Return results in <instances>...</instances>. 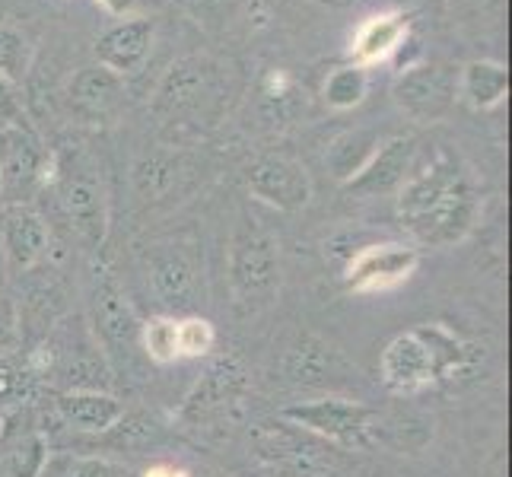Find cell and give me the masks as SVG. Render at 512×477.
I'll return each instance as SVG.
<instances>
[{"instance_id":"cell-34","label":"cell","mask_w":512,"mask_h":477,"mask_svg":"<svg viewBox=\"0 0 512 477\" xmlns=\"http://www.w3.org/2000/svg\"><path fill=\"white\" fill-rule=\"evenodd\" d=\"M0 121H7L10 128H23V109L4 77H0Z\"/></svg>"},{"instance_id":"cell-5","label":"cell","mask_w":512,"mask_h":477,"mask_svg":"<svg viewBox=\"0 0 512 477\" xmlns=\"http://www.w3.org/2000/svg\"><path fill=\"white\" fill-rule=\"evenodd\" d=\"M140 325L134 303L109 264H96L90 277V331L115 366H131L140 357Z\"/></svg>"},{"instance_id":"cell-3","label":"cell","mask_w":512,"mask_h":477,"mask_svg":"<svg viewBox=\"0 0 512 477\" xmlns=\"http://www.w3.org/2000/svg\"><path fill=\"white\" fill-rule=\"evenodd\" d=\"M249 369L236 353H223L210 363L194 388L185 395L179 408V423L194 433L226 430L242 417L245 398H249Z\"/></svg>"},{"instance_id":"cell-17","label":"cell","mask_w":512,"mask_h":477,"mask_svg":"<svg viewBox=\"0 0 512 477\" xmlns=\"http://www.w3.org/2000/svg\"><path fill=\"white\" fill-rule=\"evenodd\" d=\"M214 77H217V70L204 58L175 61L166 70V77L160 80L153 109L166 118H182V115L198 112L207 102V96L214 93Z\"/></svg>"},{"instance_id":"cell-22","label":"cell","mask_w":512,"mask_h":477,"mask_svg":"<svg viewBox=\"0 0 512 477\" xmlns=\"http://www.w3.org/2000/svg\"><path fill=\"white\" fill-rule=\"evenodd\" d=\"M417 331L430 347V357H433L439 382H446V379H452L458 373H468V369L478 363V347H474L471 341H465L462 334L452 331L449 325L427 322V325H417Z\"/></svg>"},{"instance_id":"cell-28","label":"cell","mask_w":512,"mask_h":477,"mask_svg":"<svg viewBox=\"0 0 512 477\" xmlns=\"http://www.w3.org/2000/svg\"><path fill=\"white\" fill-rule=\"evenodd\" d=\"M42 477H134L121 462L102 455H48Z\"/></svg>"},{"instance_id":"cell-20","label":"cell","mask_w":512,"mask_h":477,"mask_svg":"<svg viewBox=\"0 0 512 477\" xmlns=\"http://www.w3.org/2000/svg\"><path fill=\"white\" fill-rule=\"evenodd\" d=\"M153 35H156V23L144 20V16H140V20H125L112 29H105L96 42L99 67L112 70V74H118V77L134 74V70L150 55Z\"/></svg>"},{"instance_id":"cell-33","label":"cell","mask_w":512,"mask_h":477,"mask_svg":"<svg viewBox=\"0 0 512 477\" xmlns=\"http://www.w3.org/2000/svg\"><path fill=\"white\" fill-rule=\"evenodd\" d=\"M20 341H23V334H20V306H16L7 293H0V357H7V353Z\"/></svg>"},{"instance_id":"cell-24","label":"cell","mask_w":512,"mask_h":477,"mask_svg":"<svg viewBox=\"0 0 512 477\" xmlns=\"http://www.w3.org/2000/svg\"><path fill=\"white\" fill-rule=\"evenodd\" d=\"M379 144H382V134L373 128H353V131L338 134L328 144V153H325L328 172L341 185H347L350 179H357V175L363 172V166L373 159Z\"/></svg>"},{"instance_id":"cell-27","label":"cell","mask_w":512,"mask_h":477,"mask_svg":"<svg viewBox=\"0 0 512 477\" xmlns=\"http://www.w3.org/2000/svg\"><path fill=\"white\" fill-rule=\"evenodd\" d=\"M140 353L156 366L179 363V341H175V315H150L140 325Z\"/></svg>"},{"instance_id":"cell-8","label":"cell","mask_w":512,"mask_h":477,"mask_svg":"<svg viewBox=\"0 0 512 477\" xmlns=\"http://www.w3.org/2000/svg\"><path fill=\"white\" fill-rule=\"evenodd\" d=\"M420 268V252L408 242H376L353 252L344 268V290L353 296H379L408 284Z\"/></svg>"},{"instance_id":"cell-10","label":"cell","mask_w":512,"mask_h":477,"mask_svg":"<svg viewBox=\"0 0 512 477\" xmlns=\"http://www.w3.org/2000/svg\"><path fill=\"white\" fill-rule=\"evenodd\" d=\"M277 373L290 388H334L353 376V366L331 341L312 331H299L280 353Z\"/></svg>"},{"instance_id":"cell-4","label":"cell","mask_w":512,"mask_h":477,"mask_svg":"<svg viewBox=\"0 0 512 477\" xmlns=\"http://www.w3.org/2000/svg\"><path fill=\"white\" fill-rule=\"evenodd\" d=\"M252 449L274 477H334L341 465V455L331 443L284 417L255 423Z\"/></svg>"},{"instance_id":"cell-39","label":"cell","mask_w":512,"mask_h":477,"mask_svg":"<svg viewBox=\"0 0 512 477\" xmlns=\"http://www.w3.org/2000/svg\"><path fill=\"white\" fill-rule=\"evenodd\" d=\"M214 477H220V474H214Z\"/></svg>"},{"instance_id":"cell-13","label":"cell","mask_w":512,"mask_h":477,"mask_svg":"<svg viewBox=\"0 0 512 477\" xmlns=\"http://www.w3.org/2000/svg\"><path fill=\"white\" fill-rule=\"evenodd\" d=\"M51 455L48 436L32 408H16L0 427V477H42Z\"/></svg>"},{"instance_id":"cell-26","label":"cell","mask_w":512,"mask_h":477,"mask_svg":"<svg viewBox=\"0 0 512 477\" xmlns=\"http://www.w3.org/2000/svg\"><path fill=\"white\" fill-rule=\"evenodd\" d=\"M404 39V20L398 13H385L369 20L360 32H357V42H353V64H376L385 61L392 51L401 45Z\"/></svg>"},{"instance_id":"cell-16","label":"cell","mask_w":512,"mask_h":477,"mask_svg":"<svg viewBox=\"0 0 512 477\" xmlns=\"http://www.w3.org/2000/svg\"><path fill=\"white\" fill-rule=\"evenodd\" d=\"M249 191L252 198L293 214L312 201V179L290 156H261L249 166Z\"/></svg>"},{"instance_id":"cell-2","label":"cell","mask_w":512,"mask_h":477,"mask_svg":"<svg viewBox=\"0 0 512 477\" xmlns=\"http://www.w3.org/2000/svg\"><path fill=\"white\" fill-rule=\"evenodd\" d=\"M280 290V252L252 214H242L229 239V293L239 315L264 312Z\"/></svg>"},{"instance_id":"cell-37","label":"cell","mask_w":512,"mask_h":477,"mask_svg":"<svg viewBox=\"0 0 512 477\" xmlns=\"http://www.w3.org/2000/svg\"><path fill=\"white\" fill-rule=\"evenodd\" d=\"M4 271H7V261H4V252H0V284H4Z\"/></svg>"},{"instance_id":"cell-30","label":"cell","mask_w":512,"mask_h":477,"mask_svg":"<svg viewBox=\"0 0 512 477\" xmlns=\"http://www.w3.org/2000/svg\"><path fill=\"white\" fill-rule=\"evenodd\" d=\"M366 90H369L366 67L347 64V67H338V70H331V74H328V80H325V102L331 105V109L347 112V109H353V105L363 102Z\"/></svg>"},{"instance_id":"cell-6","label":"cell","mask_w":512,"mask_h":477,"mask_svg":"<svg viewBox=\"0 0 512 477\" xmlns=\"http://www.w3.org/2000/svg\"><path fill=\"white\" fill-rule=\"evenodd\" d=\"M144 274L169 315H191L204 299V261L194 242L169 239L144 245Z\"/></svg>"},{"instance_id":"cell-23","label":"cell","mask_w":512,"mask_h":477,"mask_svg":"<svg viewBox=\"0 0 512 477\" xmlns=\"http://www.w3.org/2000/svg\"><path fill=\"white\" fill-rule=\"evenodd\" d=\"M67 96H70V105H74L77 112L102 118L115 109V102L121 96V77L112 74V70L99 67V64L83 67L74 74V80H70Z\"/></svg>"},{"instance_id":"cell-31","label":"cell","mask_w":512,"mask_h":477,"mask_svg":"<svg viewBox=\"0 0 512 477\" xmlns=\"http://www.w3.org/2000/svg\"><path fill=\"white\" fill-rule=\"evenodd\" d=\"M32 67V45L26 35L16 29L0 23V77H4L10 86L23 83Z\"/></svg>"},{"instance_id":"cell-29","label":"cell","mask_w":512,"mask_h":477,"mask_svg":"<svg viewBox=\"0 0 512 477\" xmlns=\"http://www.w3.org/2000/svg\"><path fill=\"white\" fill-rule=\"evenodd\" d=\"M175 341H179V360H201L210 357L217 347V328L210 318L191 312L175 315Z\"/></svg>"},{"instance_id":"cell-35","label":"cell","mask_w":512,"mask_h":477,"mask_svg":"<svg viewBox=\"0 0 512 477\" xmlns=\"http://www.w3.org/2000/svg\"><path fill=\"white\" fill-rule=\"evenodd\" d=\"M96 4L102 10H109L112 16H128V13H134V7L140 4V0H96Z\"/></svg>"},{"instance_id":"cell-12","label":"cell","mask_w":512,"mask_h":477,"mask_svg":"<svg viewBox=\"0 0 512 477\" xmlns=\"http://www.w3.org/2000/svg\"><path fill=\"white\" fill-rule=\"evenodd\" d=\"M51 172L55 163L26 128H7L0 134V194H10V204H23L35 185L51 179Z\"/></svg>"},{"instance_id":"cell-32","label":"cell","mask_w":512,"mask_h":477,"mask_svg":"<svg viewBox=\"0 0 512 477\" xmlns=\"http://www.w3.org/2000/svg\"><path fill=\"white\" fill-rule=\"evenodd\" d=\"M35 382L39 379H35L29 360L20 363V360H13L10 353L0 357V404H20L23 398H29Z\"/></svg>"},{"instance_id":"cell-15","label":"cell","mask_w":512,"mask_h":477,"mask_svg":"<svg viewBox=\"0 0 512 477\" xmlns=\"http://www.w3.org/2000/svg\"><path fill=\"white\" fill-rule=\"evenodd\" d=\"M51 233L39 210L29 204H7L0 210V252L16 274H29L48 258Z\"/></svg>"},{"instance_id":"cell-19","label":"cell","mask_w":512,"mask_h":477,"mask_svg":"<svg viewBox=\"0 0 512 477\" xmlns=\"http://www.w3.org/2000/svg\"><path fill=\"white\" fill-rule=\"evenodd\" d=\"M191 175V159L182 150H147L137 156L131 169V188L134 198L144 207H156L172 201L179 194L185 179Z\"/></svg>"},{"instance_id":"cell-1","label":"cell","mask_w":512,"mask_h":477,"mask_svg":"<svg viewBox=\"0 0 512 477\" xmlns=\"http://www.w3.org/2000/svg\"><path fill=\"white\" fill-rule=\"evenodd\" d=\"M478 188L455 156L439 150L423 166H414L398 188V220L430 249L462 242L478 223Z\"/></svg>"},{"instance_id":"cell-38","label":"cell","mask_w":512,"mask_h":477,"mask_svg":"<svg viewBox=\"0 0 512 477\" xmlns=\"http://www.w3.org/2000/svg\"><path fill=\"white\" fill-rule=\"evenodd\" d=\"M0 427H4V414H0Z\"/></svg>"},{"instance_id":"cell-14","label":"cell","mask_w":512,"mask_h":477,"mask_svg":"<svg viewBox=\"0 0 512 477\" xmlns=\"http://www.w3.org/2000/svg\"><path fill=\"white\" fill-rule=\"evenodd\" d=\"M455 93H458V74L443 64L411 67L395 83V102L404 109V115L423 121V125L449 115V109L455 105Z\"/></svg>"},{"instance_id":"cell-11","label":"cell","mask_w":512,"mask_h":477,"mask_svg":"<svg viewBox=\"0 0 512 477\" xmlns=\"http://www.w3.org/2000/svg\"><path fill=\"white\" fill-rule=\"evenodd\" d=\"M379 379L385 385V392H392L398 398L420 395L439 382L430 347L420 338L417 328L401 331L385 344L379 360Z\"/></svg>"},{"instance_id":"cell-21","label":"cell","mask_w":512,"mask_h":477,"mask_svg":"<svg viewBox=\"0 0 512 477\" xmlns=\"http://www.w3.org/2000/svg\"><path fill=\"white\" fill-rule=\"evenodd\" d=\"M55 411L77 433H112L121 417H125V404H121L112 392H58L55 395Z\"/></svg>"},{"instance_id":"cell-18","label":"cell","mask_w":512,"mask_h":477,"mask_svg":"<svg viewBox=\"0 0 512 477\" xmlns=\"http://www.w3.org/2000/svg\"><path fill=\"white\" fill-rule=\"evenodd\" d=\"M414 159H417V140L411 134L388 137L379 144V150L363 166L357 179L347 182V191L363 194V198H379V194L398 191L404 182H408Z\"/></svg>"},{"instance_id":"cell-36","label":"cell","mask_w":512,"mask_h":477,"mask_svg":"<svg viewBox=\"0 0 512 477\" xmlns=\"http://www.w3.org/2000/svg\"><path fill=\"white\" fill-rule=\"evenodd\" d=\"M144 477H191L185 468H179V465H169V462H160V465H150L147 471H144Z\"/></svg>"},{"instance_id":"cell-25","label":"cell","mask_w":512,"mask_h":477,"mask_svg":"<svg viewBox=\"0 0 512 477\" xmlns=\"http://www.w3.org/2000/svg\"><path fill=\"white\" fill-rule=\"evenodd\" d=\"M458 90L468 99L471 109L487 112L500 105L509 93V70L497 61H471L462 77H458Z\"/></svg>"},{"instance_id":"cell-7","label":"cell","mask_w":512,"mask_h":477,"mask_svg":"<svg viewBox=\"0 0 512 477\" xmlns=\"http://www.w3.org/2000/svg\"><path fill=\"white\" fill-rule=\"evenodd\" d=\"M277 417L315 433L334 449H366L376 443L379 411L353 398L325 395L312 401H296V404H287V408H280Z\"/></svg>"},{"instance_id":"cell-9","label":"cell","mask_w":512,"mask_h":477,"mask_svg":"<svg viewBox=\"0 0 512 477\" xmlns=\"http://www.w3.org/2000/svg\"><path fill=\"white\" fill-rule=\"evenodd\" d=\"M58 172V194L67 223L74 226L77 239L86 249H99L109 233V198H105L102 179L93 166L74 163L70 169Z\"/></svg>"}]
</instances>
